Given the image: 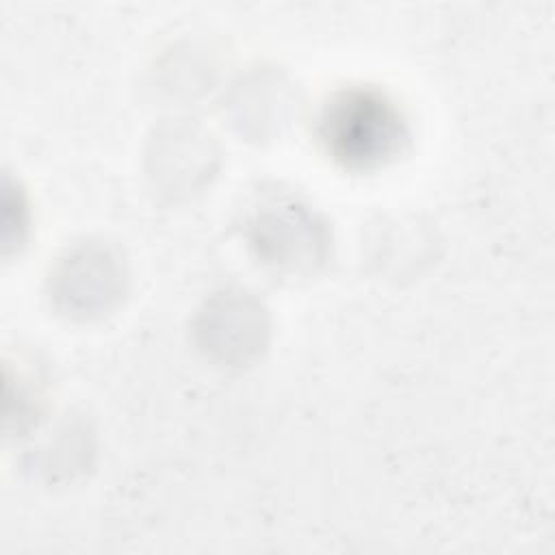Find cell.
<instances>
[{
	"instance_id": "6da1fadb",
	"label": "cell",
	"mask_w": 555,
	"mask_h": 555,
	"mask_svg": "<svg viewBox=\"0 0 555 555\" xmlns=\"http://www.w3.org/2000/svg\"><path fill=\"white\" fill-rule=\"evenodd\" d=\"M319 137L336 160L373 167L401 150L408 128L388 95L373 87H349L323 106Z\"/></svg>"
}]
</instances>
